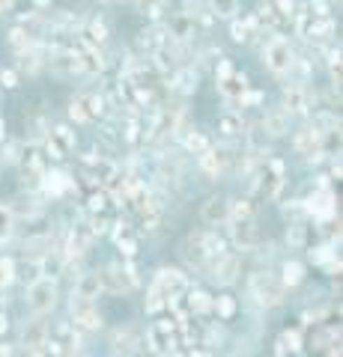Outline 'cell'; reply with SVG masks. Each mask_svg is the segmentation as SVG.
Listing matches in <instances>:
<instances>
[{
	"mask_svg": "<svg viewBox=\"0 0 343 357\" xmlns=\"http://www.w3.org/2000/svg\"><path fill=\"white\" fill-rule=\"evenodd\" d=\"M3 304H6V298H3V286H0V312H3Z\"/></svg>",
	"mask_w": 343,
	"mask_h": 357,
	"instance_id": "38",
	"label": "cell"
},
{
	"mask_svg": "<svg viewBox=\"0 0 343 357\" xmlns=\"http://www.w3.org/2000/svg\"><path fill=\"white\" fill-rule=\"evenodd\" d=\"M293 60H295L293 45L286 42V39H281V36H275V39L263 48V63L269 66V72H275V75H284L286 69H290Z\"/></svg>",
	"mask_w": 343,
	"mask_h": 357,
	"instance_id": "8",
	"label": "cell"
},
{
	"mask_svg": "<svg viewBox=\"0 0 343 357\" xmlns=\"http://www.w3.org/2000/svg\"><path fill=\"white\" fill-rule=\"evenodd\" d=\"M200 220L206 227H221V223H227L230 220V199L221 197V194H212L200 206Z\"/></svg>",
	"mask_w": 343,
	"mask_h": 357,
	"instance_id": "12",
	"label": "cell"
},
{
	"mask_svg": "<svg viewBox=\"0 0 343 357\" xmlns=\"http://www.w3.org/2000/svg\"><path fill=\"white\" fill-rule=\"evenodd\" d=\"M281 283H284V289H293V286H298L305 280V265L302 262H295V259H286L284 265H281Z\"/></svg>",
	"mask_w": 343,
	"mask_h": 357,
	"instance_id": "20",
	"label": "cell"
},
{
	"mask_svg": "<svg viewBox=\"0 0 343 357\" xmlns=\"http://www.w3.org/2000/svg\"><path fill=\"white\" fill-rule=\"evenodd\" d=\"M72 295L87 298V301H96L98 295H102V280H98V271H84V274L75 277Z\"/></svg>",
	"mask_w": 343,
	"mask_h": 357,
	"instance_id": "17",
	"label": "cell"
},
{
	"mask_svg": "<svg viewBox=\"0 0 343 357\" xmlns=\"http://www.w3.org/2000/svg\"><path fill=\"white\" fill-rule=\"evenodd\" d=\"M188 307H191V312H197V316H200V312L212 310V301H209L206 292H191V295H188Z\"/></svg>",
	"mask_w": 343,
	"mask_h": 357,
	"instance_id": "29",
	"label": "cell"
},
{
	"mask_svg": "<svg viewBox=\"0 0 343 357\" xmlns=\"http://www.w3.org/2000/svg\"><path fill=\"white\" fill-rule=\"evenodd\" d=\"M286 244H290V248H295V250H302L305 244H307V227L305 223H290V227H286Z\"/></svg>",
	"mask_w": 343,
	"mask_h": 357,
	"instance_id": "23",
	"label": "cell"
},
{
	"mask_svg": "<svg viewBox=\"0 0 343 357\" xmlns=\"http://www.w3.org/2000/svg\"><path fill=\"white\" fill-rule=\"evenodd\" d=\"M57 301H60L57 280H51V277H36V280H30L27 295H24V307L33 319H45L48 312L57 307Z\"/></svg>",
	"mask_w": 343,
	"mask_h": 357,
	"instance_id": "2",
	"label": "cell"
},
{
	"mask_svg": "<svg viewBox=\"0 0 343 357\" xmlns=\"http://www.w3.org/2000/svg\"><path fill=\"white\" fill-rule=\"evenodd\" d=\"M265 146H269V134L263 131V126L257 122V126H251V131H248V152H263Z\"/></svg>",
	"mask_w": 343,
	"mask_h": 357,
	"instance_id": "25",
	"label": "cell"
},
{
	"mask_svg": "<svg viewBox=\"0 0 343 357\" xmlns=\"http://www.w3.org/2000/svg\"><path fill=\"white\" fill-rule=\"evenodd\" d=\"M143 349V331L138 325H119L110 331V351L117 357H135Z\"/></svg>",
	"mask_w": 343,
	"mask_h": 357,
	"instance_id": "7",
	"label": "cell"
},
{
	"mask_svg": "<svg viewBox=\"0 0 343 357\" xmlns=\"http://www.w3.org/2000/svg\"><path fill=\"white\" fill-rule=\"evenodd\" d=\"M9 328V321H6V312H0V333H6Z\"/></svg>",
	"mask_w": 343,
	"mask_h": 357,
	"instance_id": "36",
	"label": "cell"
},
{
	"mask_svg": "<svg viewBox=\"0 0 343 357\" xmlns=\"http://www.w3.org/2000/svg\"><path fill=\"white\" fill-rule=\"evenodd\" d=\"M251 185H254V191H257L260 197L275 199V197L281 194V188H284V164L275 161V158L260 164V170L254 173V182Z\"/></svg>",
	"mask_w": 343,
	"mask_h": 357,
	"instance_id": "5",
	"label": "cell"
},
{
	"mask_svg": "<svg viewBox=\"0 0 343 357\" xmlns=\"http://www.w3.org/2000/svg\"><path fill=\"white\" fill-rule=\"evenodd\" d=\"M90 30H93V42H105V36H108V27L102 24V21H93V24H90Z\"/></svg>",
	"mask_w": 343,
	"mask_h": 357,
	"instance_id": "32",
	"label": "cell"
},
{
	"mask_svg": "<svg viewBox=\"0 0 343 357\" xmlns=\"http://www.w3.org/2000/svg\"><path fill=\"white\" fill-rule=\"evenodd\" d=\"M212 13L218 18H233L236 15V0H212Z\"/></svg>",
	"mask_w": 343,
	"mask_h": 357,
	"instance_id": "30",
	"label": "cell"
},
{
	"mask_svg": "<svg viewBox=\"0 0 343 357\" xmlns=\"http://www.w3.org/2000/svg\"><path fill=\"white\" fill-rule=\"evenodd\" d=\"M13 280H15V262L9 256H3L0 259V286L6 289V283H13Z\"/></svg>",
	"mask_w": 343,
	"mask_h": 357,
	"instance_id": "31",
	"label": "cell"
},
{
	"mask_svg": "<svg viewBox=\"0 0 343 357\" xmlns=\"http://www.w3.org/2000/svg\"><path fill=\"white\" fill-rule=\"evenodd\" d=\"M36 3H48V0H36Z\"/></svg>",
	"mask_w": 343,
	"mask_h": 357,
	"instance_id": "39",
	"label": "cell"
},
{
	"mask_svg": "<svg viewBox=\"0 0 343 357\" xmlns=\"http://www.w3.org/2000/svg\"><path fill=\"white\" fill-rule=\"evenodd\" d=\"M185 289H188V283H185V274L180 268H161L156 274V280H152V292H159L164 301H168V307H170L173 298H180L185 292Z\"/></svg>",
	"mask_w": 343,
	"mask_h": 357,
	"instance_id": "9",
	"label": "cell"
},
{
	"mask_svg": "<svg viewBox=\"0 0 343 357\" xmlns=\"http://www.w3.org/2000/svg\"><path fill=\"white\" fill-rule=\"evenodd\" d=\"M21 351L27 357H45L48 354V325L42 319H33L24 328V337H21Z\"/></svg>",
	"mask_w": 343,
	"mask_h": 357,
	"instance_id": "10",
	"label": "cell"
},
{
	"mask_svg": "<svg viewBox=\"0 0 343 357\" xmlns=\"http://www.w3.org/2000/svg\"><path fill=\"white\" fill-rule=\"evenodd\" d=\"M260 126H263L265 134H269V140L272 137H284V134H290V114H286L284 107H272V110H265Z\"/></svg>",
	"mask_w": 343,
	"mask_h": 357,
	"instance_id": "15",
	"label": "cell"
},
{
	"mask_svg": "<svg viewBox=\"0 0 343 357\" xmlns=\"http://www.w3.org/2000/svg\"><path fill=\"white\" fill-rule=\"evenodd\" d=\"M212 310L218 312V319H233V312H236L233 295H221L218 301H212Z\"/></svg>",
	"mask_w": 343,
	"mask_h": 357,
	"instance_id": "27",
	"label": "cell"
},
{
	"mask_svg": "<svg viewBox=\"0 0 343 357\" xmlns=\"http://www.w3.org/2000/svg\"><path fill=\"white\" fill-rule=\"evenodd\" d=\"M13 6V0H0V13H3V9H9Z\"/></svg>",
	"mask_w": 343,
	"mask_h": 357,
	"instance_id": "37",
	"label": "cell"
},
{
	"mask_svg": "<svg viewBox=\"0 0 343 357\" xmlns=\"http://www.w3.org/2000/svg\"><path fill=\"white\" fill-rule=\"evenodd\" d=\"M319 143H323V137H319L316 131H311V128L298 131L295 137H293L295 152H298V155H305V158H311V161H314V155H319Z\"/></svg>",
	"mask_w": 343,
	"mask_h": 357,
	"instance_id": "18",
	"label": "cell"
},
{
	"mask_svg": "<svg viewBox=\"0 0 343 357\" xmlns=\"http://www.w3.org/2000/svg\"><path fill=\"white\" fill-rule=\"evenodd\" d=\"M230 30H233V39L236 42H245L248 39V27L242 24V21H233V27H230Z\"/></svg>",
	"mask_w": 343,
	"mask_h": 357,
	"instance_id": "34",
	"label": "cell"
},
{
	"mask_svg": "<svg viewBox=\"0 0 343 357\" xmlns=\"http://www.w3.org/2000/svg\"><path fill=\"white\" fill-rule=\"evenodd\" d=\"M98 280H102V292H110V295H129L138 286L135 268L123 262H108L98 271Z\"/></svg>",
	"mask_w": 343,
	"mask_h": 357,
	"instance_id": "3",
	"label": "cell"
},
{
	"mask_svg": "<svg viewBox=\"0 0 343 357\" xmlns=\"http://www.w3.org/2000/svg\"><path fill=\"white\" fill-rule=\"evenodd\" d=\"M221 84V93H224L227 98H242V93H245V75H239V72H233V75H227L224 81H218Z\"/></svg>",
	"mask_w": 343,
	"mask_h": 357,
	"instance_id": "22",
	"label": "cell"
},
{
	"mask_svg": "<svg viewBox=\"0 0 343 357\" xmlns=\"http://www.w3.org/2000/svg\"><path fill=\"white\" fill-rule=\"evenodd\" d=\"M81 349V333L72 328V321H60L57 328H48V354L72 357Z\"/></svg>",
	"mask_w": 343,
	"mask_h": 357,
	"instance_id": "6",
	"label": "cell"
},
{
	"mask_svg": "<svg viewBox=\"0 0 343 357\" xmlns=\"http://www.w3.org/2000/svg\"><path fill=\"white\" fill-rule=\"evenodd\" d=\"M0 86H6V89H13L15 86V72H0Z\"/></svg>",
	"mask_w": 343,
	"mask_h": 357,
	"instance_id": "35",
	"label": "cell"
},
{
	"mask_svg": "<svg viewBox=\"0 0 343 357\" xmlns=\"http://www.w3.org/2000/svg\"><path fill=\"white\" fill-rule=\"evenodd\" d=\"M143 342L152 345V351L164 354L168 351V345H173V325L170 321H159V325H152L147 331V337H143Z\"/></svg>",
	"mask_w": 343,
	"mask_h": 357,
	"instance_id": "16",
	"label": "cell"
},
{
	"mask_svg": "<svg viewBox=\"0 0 343 357\" xmlns=\"http://www.w3.org/2000/svg\"><path fill=\"white\" fill-rule=\"evenodd\" d=\"M197 161H200V170H203L209 178H218L221 170H224V161H221L218 152H212V149H206L203 155H197Z\"/></svg>",
	"mask_w": 343,
	"mask_h": 357,
	"instance_id": "21",
	"label": "cell"
},
{
	"mask_svg": "<svg viewBox=\"0 0 343 357\" xmlns=\"http://www.w3.org/2000/svg\"><path fill=\"white\" fill-rule=\"evenodd\" d=\"M48 66L57 75H75V72H81V57L75 51H57V54H51Z\"/></svg>",
	"mask_w": 343,
	"mask_h": 357,
	"instance_id": "19",
	"label": "cell"
},
{
	"mask_svg": "<svg viewBox=\"0 0 343 357\" xmlns=\"http://www.w3.org/2000/svg\"><path fill=\"white\" fill-rule=\"evenodd\" d=\"M69 321H72V328L78 331V333H96V331H102V312H98V304L96 301H87V298H78V295H72L69 301Z\"/></svg>",
	"mask_w": 343,
	"mask_h": 357,
	"instance_id": "4",
	"label": "cell"
},
{
	"mask_svg": "<svg viewBox=\"0 0 343 357\" xmlns=\"http://www.w3.org/2000/svg\"><path fill=\"white\" fill-rule=\"evenodd\" d=\"M182 143H185V149H188V152H194V155H203V152L209 149V140L203 137L200 131H194V128L182 134Z\"/></svg>",
	"mask_w": 343,
	"mask_h": 357,
	"instance_id": "24",
	"label": "cell"
},
{
	"mask_svg": "<svg viewBox=\"0 0 343 357\" xmlns=\"http://www.w3.org/2000/svg\"><path fill=\"white\" fill-rule=\"evenodd\" d=\"M281 107L290 116L307 114V110H311V93H307V86H284V105Z\"/></svg>",
	"mask_w": 343,
	"mask_h": 357,
	"instance_id": "14",
	"label": "cell"
},
{
	"mask_svg": "<svg viewBox=\"0 0 343 357\" xmlns=\"http://www.w3.org/2000/svg\"><path fill=\"white\" fill-rule=\"evenodd\" d=\"M69 116H72V119H78V122L90 119V116H87V110L81 107V102H72V105H69Z\"/></svg>",
	"mask_w": 343,
	"mask_h": 357,
	"instance_id": "33",
	"label": "cell"
},
{
	"mask_svg": "<svg viewBox=\"0 0 343 357\" xmlns=\"http://www.w3.org/2000/svg\"><path fill=\"white\" fill-rule=\"evenodd\" d=\"M230 238L239 250H254L257 248V227H254V218H239L230 227Z\"/></svg>",
	"mask_w": 343,
	"mask_h": 357,
	"instance_id": "13",
	"label": "cell"
},
{
	"mask_svg": "<svg viewBox=\"0 0 343 357\" xmlns=\"http://www.w3.org/2000/svg\"><path fill=\"white\" fill-rule=\"evenodd\" d=\"M209 271H212V280L218 286H233L239 280V271H242V259H239V253H221L218 259L209 265Z\"/></svg>",
	"mask_w": 343,
	"mask_h": 357,
	"instance_id": "11",
	"label": "cell"
},
{
	"mask_svg": "<svg viewBox=\"0 0 343 357\" xmlns=\"http://www.w3.org/2000/svg\"><path fill=\"white\" fill-rule=\"evenodd\" d=\"M218 128H221L224 137H236V134L242 131V119L236 114H224V116H221V122H218Z\"/></svg>",
	"mask_w": 343,
	"mask_h": 357,
	"instance_id": "28",
	"label": "cell"
},
{
	"mask_svg": "<svg viewBox=\"0 0 343 357\" xmlns=\"http://www.w3.org/2000/svg\"><path fill=\"white\" fill-rule=\"evenodd\" d=\"M15 232V211L0 203V241H6Z\"/></svg>",
	"mask_w": 343,
	"mask_h": 357,
	"instance_id": "26",
	"label": "cell"
},
{
	"mask_svg": "<svg viewBox=\"0 0 343 357\" xmlns=\"http://www.w3.org/2000/svg\"><path fill=\"white\" fill-rule=\"evenodd\" d=\"M248 292H251V298L257 301L260 307H265V310L281 307L284 298H286V289H284V283H281V277L275 274V271H269V268H260V271L251 274Z\"/></svg>",
	"mask_w": 343,
	"mask_h": 357,
	"instance_id": "1",
	"label": "cell"
}]
</instances>
